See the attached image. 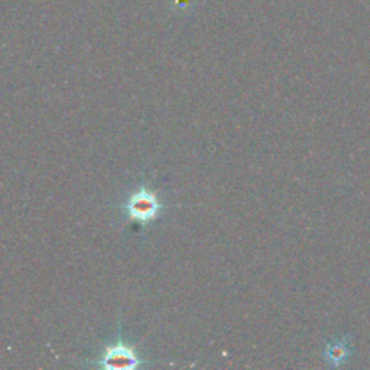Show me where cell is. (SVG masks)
<instances>
[{
    "mask_svg": "<svg viewBox=\"0 0 370 370\" xmlns=\"http://www.w3.org/2000/svg\"><path fill=\"white\" fill-rule=\"evenodd\" d=\"M160 209L162 205L159 198L153 191H151L146 187H142L138 191H135L126 204L128 217L142 224L153 222L158 217Z\"/></svg>",
    "mask_w": 370,
    "mask_h": 370,
    "instance_id": "cell-1",
    "label": "cell"
},
{
    "mask_svg": "<svg viewBox=\"0 0 370 370\" xmlns=\"http://www.w3.org/2000/svg\"><path fill=\"white\" fill-rule=\"evenodd\" d=\"M142 364V359L139 357L138 352L125 344L123 342H119L116 344H111L106 347L102 360L99 361V366L103 369H116V370H123V369H136Z\"/></svg>",
    "mask_w": 370,
    "mask_h": 370,
    "instance_id": "cell-2",
    "label": "cell"
},
{
    "mask_svg": "<svg viewBox=\"0 0 370 370\" xmlns=\"http://www.w3.org/2000/svg\"><path fill=\"white\" fill-rule=\"evenodd\" d=\"M352 353H353V347H352L350 337H343V339H336V340L328 342L324 347L322 357L330 366L340 367L346 361H349V359L352 357Z\"/></svg>",
    "mask_w": 370,
    "mask_h": 370,
    "instance_id": "cell-3",
    "label": "cell"
}]
</instances>
